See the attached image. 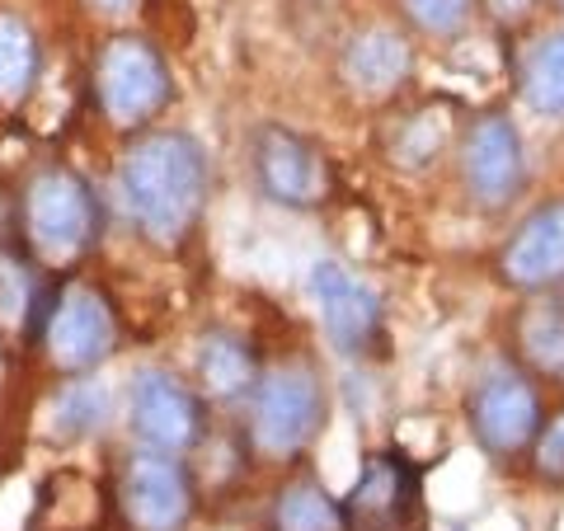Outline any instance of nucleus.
<instances>
[{
    "instance_id": "21",
    "label": "nucleus",
    "mask_w": 564,
    "mask_h": 531,
    "mask_svg": "<svg viewBox=\"0 0 564 531\" xmlns=\"http://www.w3.org/2000/svg\"><path fill=\"white\" fill-rule=\"evenodd\" d=\"M400 6L414 20V29L433 33V39H452L470 20V0H400Z\"/></svg>"
},
{
    "instance_id": "3",
    "label": "nucleus",
    "mask_w": 564,
    "mask_h": 531,
    "mask_svg": "<svg viewBox=\"0 0 564 531\" xmlns=\"http://www.w3.org/2000/svg\"><path fill=\"white\" fill-rule=\"evenodd\" d=\"M321 423H325V391L311 367L302 362L273 367L254 381V400H250L254 452L273 456V462H288V456L311 447Z\"/></svg>"
},
{
    "instance_id": "7",
    "label": "nucleus",
    "mask_w": 564,
    "mask_h": 531,
    "mask_svg": "<svg viewBox=\"0 0 564 531\" xmlns=\"http://www.w3.org/2000/svg\"><path fill=\"white\" fill-rule=\"evenodd\" d=\"M254 180L282 207H321L329 203L334 174L325 151L292 128H259L254 132Z\"/></svg>"
},
{
    "instance_id": "18",
    "label": "nucleus",
    "mask_w": 564,
    "mask_h": 531,
    "mask_svg": "<svg viewBox=\"0 0 564 531\" xmlns=\"http://www.w3.org/2000/svg\"><path fill=\"white\" fill-rule=\"evenodd\" d=\"M518 348L536 371L564 381V301H527L518 315Z\"/></svg>"
},
{
    "instance_id": "22",
    "label": "nucleus",
    "mask_w": 564,
    "mask_h": 531,
    "mask_svg": "<svg viewBox=\"0 0 564 531\" xmlns=\"http://www.w3.org/2000/svg\"><path fill=\"white\" fill-rule=\"evenodd\" d=\"M104 391L99 386H70V391L57 400V423H62V433L70 437H80V433H95L99 423H104Z\"/></svg>"
},
{
    "instance_id": "13",
    "label": "nucleus",
    "mask_w": 564,
    "mask_h": 531,
    "mask_svg": "<svg viewBox=\"0 0 564 531\" xmlns=\"http://www.w3.org/2000/svg\"><path fill=\"white\" fill-rule=\"evenodd\" d=\"M414 71V52L395 29H362L358 39H348L339 57V76L352 99L381 104L391 99Z\"/></svg>"
},
{
    "instance_id": "14",
    "label": "nucleus",
    "mask_w": 564,
    "mask_h": 531,
    "mask_svg": "<svg viewBox=\"0 0 564 531\" xmlns=\"http://www.w3.org/2000/svg\"><path fill=\"white\" fill-rule=\"evenodd\" d=\"M503 278L513 288L541 292L564 282V203H545L503 245Z\"/></svg>"
},
{
    "instance_id": "19",
    "label": "nucleus",
    "mask_w": 564,
    "mask_h": 531,
    "mask_svg": "<svg viewBox=\"0 0 564 531\" xmlns=\"http://www.w3.org/2000/svg\"><path fill=\"white\" fill-rule=\"evenodd\" d=\"M39 80V39L20 14L0 10V104H24Z\"/></svg>"
},
{
    "instance_id": "6",
    "label": "nucleus",
    "mask_w": 564,
    "mask_h": 531,
    "mask_svg": "<svg viewBox=\"0 0 564 531\" xmlns=\"http://www.w3.org/2000/svg\"><path fill=\"white\" fill-rule=\"evenodd\" d=\"M470 423L489 456H518L541 433L536 386L518 367H489L470 391Z\"/></svg>"
},
{
    "instance_id": "10",
    "label": "nucleus",
    "mask_w": 564,
    "mask_h": 531,
    "mask_svg": "<svg viewBox=\"0 0 564 531\" xmlns=\"http://www.w3.org/2000/svg\"><path fill=\"white\" fill-rule=\"evenodd\" d=\"M462 180L480 207H508L527 184L522 137L508 113H480L462 141Z\"/></svg>"
},
{
    "instance_id": "26",
    "label": "nucleus",
    "mask_w": 564,
    "mask_h": 531,
    "mask_svg": "<svg viewBox=\"0 0 564 531\" xmlns=\"http://www.w3.org/2000/svg\"><path fill=\"white\" fill-rule=\"evenodd\" d=\"M555 6H560V10H564V0H555Z\"/></svg>"
},
{
    "instance_id": "20",
    "label": "nucleus",
    "mask_w": 564,
    "mask_h": 531,
    "mask_svg": "<svg viewBox=\"0 0 564 531\" xmlns=\"http://www.w3.org/2000/svg\"><path fill=\"white\" fill-rule=\"evenodd\" d=\"M522 90L527 104L545 118H564V33L545 39L522 66Z\"/></svg>"
},
{
    "instance_id": "25",
    "label": "nucleus",
    "mask_w": 564,
    "mask_h": 531,
    "mask_svg": "<svg viewBox=\"0 0 564 531\" xmlns=\"http://www.w3.org/2000/svg\"><path fill=\"white\" fill-rule=\"evenodd\" d=\"M485 10L494 14V24H503V29H518L527 14L536 10V0H485Z\"/></svg>"
},
{
    "instance_id": "4",
    "label": "nucleus",
    "mask_w": 564,
    "mask_h": 531,
    "mask_svg": "<svg viewBox=\"0 0 564 531\" xmlns=\"http://www.w3.org/2000/svg\"><path fill=\"white\" fill-rule=\"evenodd\" d=\"M95 95L113 128H147L174 95L170 66L147 39L118 33L95 57Z\"/></svg>"
},
{
    "instance_id": "12",
    "label": "nucleus",
    "mask_w": 564,
    "mask_h": 531,
    "mask_svg": "<svg viewBox=\"0 0 564 531\" xmlns=\"http://www.w3.org/2000/svg\"><path fill=\"white\" fill-rule=\"evenodd\" d=\"M311 296L321 306L329 344L339 353H372L381 339V301L367 282L352 278L344 263L321 259L311 269Z\"/></svg>"
},
{
    "instance_id": "15",
    "label": "nucleus",
    "mask_w": 564,
    "mask_h": 531,
    "mask_svg": "<svg viewBox=\"0 0 564 531\" xmlns=\"http://www.w3.org/2000/svg\"><path fill=\"white\" fill-rule=\"evenodd\" d=\"M452 137H456V118L447 104H419V109L400 113L391 122L386 155H391V165H400V170H423L452 147Z\"/></svg>"
},
{
    "instance_id": "5",
    "label": "nucleus",
    "mask_w": 564,
    "mask_h": 531,
    "mask_svg": "<svg viewBox=\"0 0 564 531\" xmlns=\"http://www.w3.org/2000/svg\"><path fill=\"white\" fill-rule=\"evenodd\" d=\"M113 494L128 531H184L193 518V480L170 452L128 456Z\"/></svg>"
},
{
    "instance_id": "2",
    "label": "nucleus",
    "mask_w": 564,
    "mask_h": 531,
    "mask_svg": "<svg viewBox=\"0 0 564 531\" xmlns=\"http://www.w3.org/2000/svg\"><path fill=\"white\" fill-rule=\"evenodd\" d=\"M20 226L29 250L43 263H76L95 250L99 240V203L90 184L66 165H43L33 180L24 184L20 198Z\"/></svg>"
},
{
    "instance_id": "11",
    "label": "nucleus",
    "mask_w": 564,
    "mask_h": 531,
    "mask_svg": "<svg viewBox=\"0 0 564 531\" xmlns=\"http://www.w3.org/2000/svg\"><path fill=\"white\" fill-rule=\"evenodd\" d=\"M132 433L155 452L180 456L203 437V404L193 400L188 386H180L165 371H141L128 400Z\"/></svg>"
},
{
    "instance_id": "1",
    "label": "nucleus",
    "mask_w": 564,
    "mask_h": 531,
    "mask_svg": "<svg viewBox=\"0 0 564 531\" xmlns=\"http://www.w3.org/2000/svg\"><path fill=\"white\" fill-rule=\"evenodd\" d=\"M118 184H122V198H128L132 221L141 226V236L155 245H180L203 217L207 161L193 137L155 132V137H141L122 155Z\"/></svg>"
},
{
    "instance_id": "17",
    "label": "nucleus",
    "mask_w": 564,
    "mask_h": 531,
    "mask_svg": "<svg viewBox=\"0 0 564 531\" xmlns=\"http://www.w3.org/2000/svg\"><path fill=\"white\" fill-rule=\"evenodd\" d=\"M198 377L207 386V395H217V400L245 395L259 381L250 344H240L236 334H207L203 348H198Z\"/></svg>"
},
{
    "instance_id": "23",
    "label": "nucleus",
    "mask_w": 564,
    "mask_h": 531,
    "mask_svg": "<svg viewBox=\"0 0 564 531\" xmlns=\"http://www.w3.org/2000/svg\"><path fill=\"white\" fill-rule=\"evenodd\" d=\"M536 475L551 485H564V410L536 433Z\"/></svg>"
},
{
    "instance_id": "9",
    "label": "nucleus",
    "mask_w": 564,
    "mask_h": 531,
    "mask_svg": "<svg viewBox=\"0 0 564 531\" xmlns=\"http://www.w3.org/2000/svg\"><path fill=\"white\" fill-rule=\"evenodd\" d=\"M43 344H47V362L57 371H66V377L95 371L118 344V321H113L104 292L66 288L57 296V306H52V315H47Z\"/></svg>"
},
{
    "instance_id": "8",
    "label": "nucleus",
    "mask_w": 564,
    "mask_h": 531,
    "mask_svg": "<svg viewBox=\"0 0 564 531\" xmlns=\"http://www.w3.org/2000/svg\"><path fill=\"white\" fill-rule=\"evenodd\" d=\"M348 522L352 531H419L423 494L419 470L400 452H372L348 489Z\"/></svg>"
},
{
    "instance_id": "24",
    "label": "nucleus",
    "mask_w": 564,
    "mask_h": 531,
    "mask_svg": "<svg viewBox=\"0 0 564 531\" xmlns=\"http://www.w3.org/2000/svg\"><path fill=\"white\" fill-rule=\"evenodd\" d=\"M24 306H29V282H24V273L14 269L10 259H0V315L20 321Z\"/></svg>"
},
{
    "instance_id": "16",
    "label": "nucleus",
    "mask_w": 564,
    "mask_h": 531,
    "mask_svg": "<svg viewBox=\"0 0 564 531\" xmlns=\"http://www.w3.org/2000/svg\"><path fill=\"white\" fill-rule=\"evenodd\" d=\"M269 531H352V522L325 485L292 480L269 508Z\"/></svg>"
}]
</instances>
